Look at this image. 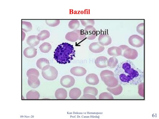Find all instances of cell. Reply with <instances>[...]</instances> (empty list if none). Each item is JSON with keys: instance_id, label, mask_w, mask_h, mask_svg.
Instances as JSON below:
<instances>
[{"instance_id": "6da1fadb", "label": "cell", "mask_w": 159, "mask_h": 119, "mask_svg": "<svg viewBox=\"0 0 159 119\" xmlns=\"http://www.w3.org/2000/svg\"><path fill=\"white\" fill-rule=\"evenodd\" d=\"M114 76L121 85H136L144 80V73L132 61L128 60L118 64Z\"/></svg>"}, {"instance_id": "7a4b0ae2", "label": "cell", "mask_w": 159, "mask_h": 119, "mask_svg": "<svg viewBox=\"0 0 159 119\" xmlns=\"http://www.w3.org/2000/svg\"><path fill=\"white\" fill-rule=\"evenodd\" d=\"M75 55V51L73 45L68 43L60 44L56 48L54 58L60 64L70 63L73 59Z\"/></svg>"}, {"instance_id": "3957f363", "label": "cell", "mask_w": 159, "mask_h": 119, "mask_svg": "<svg viewBox=\"0 0 159 119\" xmlns=\"http://www.w3.org/2000/svg\"><path fill=\"white\" fill-rule=\"evenodd\" d=\"M42 74L43 77L46 80L52 81L55 80L57 78L58 72L54 67L47 65L42 69Z\"/></svg>"}, {"instance_id": "277c9868", "label": "cell", "mask_w": 159, "mask_h": 119, "mask_svg": "<svg viewBox=\"0 0 159 119\" xmlns=\"http://www.w3.org/2000/svg\"><path fill=\"white\" fill-rule=\"evenodd\" d=\"M86 38L84 30H75L68 32L65 36V38L67 40L72 42L78 40H82Z\"/></svg>"}, {"instance_id": "5b68a950", "label": "cell", "mask_w": 159, "mask_h": 119, "mask_svg": "<svg viewBox=\"0 0 159 119\" xmlns=\"http://www.w3.org/2000/svg\"><path fill=\"white\" fill-rule=\"evenodd\" d=\"M128 41L131 46L135 47H140L144 45V39L137 34L132 35L129 38Z\"/></svg>"}, {"instance_id": "8992f818", "label": "cell", "mask_w": 159, "mask_h": 119, "mask_svg": "<svg viewBox=\"0 0 159 119\" xmlns=\"http://www.w3.org/2000/svg\"><path fill=\"white\" fill-rule=\"evenodd\" d=\"M101 80L109 88L116 87L118 85V81L115 76H109L105 77L101 79Z\"/></svg>"}, {"instance_id": "52a82bcc", "label": "cell", "mask_w": 159, "mask_h": 119, "mask_svg": "<svg viewBox=\"0 0 159 119\" xmlns=\"http://www.w3.org/2000/svg\"><path fill=\"white\" fill-rule=\"evenodd\" d=\"M75 83V79L71 76H65L61 79V85L66 88H70L73 86L74 85Z\"/></svg>"}, {"instance_id": "ba28073f", "label": "cell", "mask_w": 159, "mask_h": 119, "mask_svg": "<svg viewBox=\"0 0 159 119\" xmlns=\"http://www.w3.org/2000/svg\"><path fill=\"white\" fill-rule=\"evenodd\" d=\"M138 55L137 51L129 47L123 52L122 56L128 59L135 60L137 58Z\"/></svg>"}, {"instance_id": "9c48e42d", "label": "cell", "mask_w": 159, "mask_h": 119, "mask_svg": "<svg viewBox=\"0 0 159 119\" xmlns=\"http://www.w3.org/2000/svg\"><path fill=\"white\" fill-rule=\"evenodd\" d=\"M84 32L86 38L90 40L94 39L96 37V30L93 26H86Z\"/></svg>"}, {"instance_id": "30bf717a", "label": "cell", "mask_w": 159, "mask_h": 119, "mask_svg": "<svg viewBox=\"0 0 159 119\" xmlns=\"http://www.w3.org/2000/svg\"><path fill=\"white\" fill-rule=\"evenodd\" d=\"M89 50L92 52L98 54L103 51L105 48L99 42H95L91 43L89 46Z\"/></svg>"}, {"instance_id": "8fae6325", "label": "cell", "mask_w": 159, "mask_h": 119, "mask_svg": "<svg viewBox=\"0 0 159 119\" xmlns=\"http://www.w3.org/2000/svg\"><path fill=\"white\" fill-rule=\"evenodd\" d=\"M98 41L103 46H108L111 44L112 39L109 35L102 34L100 35Z\"/></svg>"}, {"instance_id": "7c38bea8", "label": "cell", "mask_w": 159, "mask_h": 119, "mask_svg": "<svg viewBox=\"0 0 159 119\" xmlns=\"http://www.w3.org/2000/svg\"><path fill=\"white\" fill-rule=\"evenodd\" d=\"M108 59L104 56H100L95 61V63L97 67L104 68L108 67Z\"/></svg>"}, {"instance_id": "4fadbf2b", "label": "cell", "mask_w": 159, "mask_h": 119, "mask_svg": "<svg viewBox=\"0 0 159 119\" xmlns=\"http://www.w3.org/2000/svg\"><path fill=\"white\" fill-rule=\"evenodd\" d=\"M86 81L88 84L92 85H96L99 83V78L96 74L91 73L86 77Z\"/></svg>"}, {"instance_id": "5bb4252c", "label": "cell", "mask_w": 159, "mask_h": 119, "mask_svg": "<svg viewBox=\"0 0 159 119\" xmlns=\"http://www.w3.org/2000/svg\"><path fill=\"white\" fill-rule=\"evenodd\" d=\"M37 50L34 47L30 46L25 48L23 54L26 58H34L37 54Z\"/></svg>"}, {"instance_id": "9a60e30c", "label": "cell", "mask_w": 159, "mask_h": 119, "mask_svg": "<svg viewBox=\"0 0 159 119\" xmlns=\"http://www.w3.org/2000/svg\"><path fill=\"white\" fill-rule=\"evenodd\" d=\"M70 72L75 76L81 77L85 75L87 73V70L82 67H76L71 69Z\"/></svg>"}, {"instance_id": "2e32d148", "label": "cell", "mask_w": 159, "mask_h": 119, "mask_svg": "<svg viewBox=\"0 0 159 119\" xmlns=\"http://www.w3.org/2000/svg\"><path fill=\"white\" fill-rule=\"evenodd\" d=\"M28 77V84L31 87L36 89L40 85V82L37 76L32 75Z\"/></svg>"}, {"instance_id": "e0dca14e", "label": "cell", "mask_w": 159, "mask_h": 119, "mask_svg": "<svg viewBox=\"0 0 159 119\" xmlns=\"http://www.w3.org/2000/svg\"><path fill=\"white\" fill-rule=\"evenodd\" d=\"M40 39L38 36H30L26 39V43L31 46L34 47L37 46L40 42Z\"/></svg>"}, {"instance_id": "ac0fdd59", "label": "cell", "mask_w": 159, "mask_h": 119, "mask_svg": "<svg viewBox=\"0 0 159 119\" xmlns=\"http://www.w3.org/2000/svg\"><path fill=\"white\" fill-rule=\"evenodd\" d=\"M55 95L57 99L64 100L67 97V92L63 89H59L56 90Z\"/></svg>"}, {"instance_id": "d6986e66", "label": "cell", "mask_w": 159, "mask_h": 119, "mask_svg": "<svg viewBox=\"0 0 159 119\" xmlns=\"http://www.w3.org/2000/svg\"><path fill=\"white\" fill-rule=\"evenodd\" d=\"M108 55L111 56H118L122 55V51L119 47L113 46L108 48Z\"/></svg>"}, {"instance_id": "ffe728a7", "label": "cell", "mask_w": 159, "mask_h": 119, "mask_svg": "<svg viewBox=\"0 0 159 119\" xmlns=\"http://www.w3.org/2000/svg\"><path fill=\"white\" fill-rule=\"evenodd\" d=\"M81 94L80 89L77 88H74L69 92V97L71 99L76 100L78 99Z\"/></svg>"}, {"instance_id": "44dd1931", "label": "cell", "mask_w": 159, "mask_h": 119, "mask_svg": "<svg viewBox=\"0 0 159 119\" xmlns=\"http://www.w3.org/2000/svg\"><path fill=\"white\" fill-rule=\"evenodd\" d=\"M40 97L39 93L36 90H32L29 91L26 94L27 100H38Z\"/></svg>"}, {"instance_id": "7402d4cb", "label": "cell", "mask_w": 159, "mask_h": 119, "mask_svg": "<svg viewBox=\"0 0 159 119\" xmlns=\"http://www.w3.org/2000/svg\"><path fill=\"white\" fill-rule=\"evenodd\" d=\"M107 89L111 93L116 96L120 94L123 91V87L120 85L113 88L108 87Z\"/></svg>"}, {"instance_id": "603a6c76", "label": "cell", "mask_w": 159, "mask_h": 119, "mask_svg": "<svg viewBox=\"0 0 159 119\" xmlns=\"http://www.w3.org/2000/svg\"><path fill=\"white\" fill-rule=\"evenodd\" d=\"M50 63L49 61L45 58L39 59L37 61L36 65L38 68L41 69H42L45 66L50 65Z\"/></svg>"}, {"instance_id": "cb8c5ba5", "label": "cell", "mask_w": 159, "mask_h": 119, "mask_svg": "<svg viewBox=\"0 0 159 119\" xmlns=\"http://www.w3.org/2000/svg\"><path fill=\"white\" fill-rule=\"evenodd\" d=\"M98 90L94 87H87L84 90V94H91L96 96L98 95Z\"/></svg>"}, {"instance_id": "d4e9b609", "label": "cell", "mask_w": 159, "mask_h": 119, "mask_svg": "<svg viewBox=\"0 0 159 119\" xmlns=\"http://www.w3.org/2000/svg\"><path fill=\"white\" fill-rule=\"evenodd\" d=\"M52 46L51 44L47 42H44L40 46L39 50L43 53H47L51 49Z\"/></svg>"}, {"instance_id": "484cf974", "label": "cell", "mask_w": 159, "mask_h": 119, "mask_svg": "<svg viewBox=\"0 0 159 119\" xmlns=\"http://www.w3.org/2000/svg\"><path fill=\"white\" fill-rule=\"evenodd\" d=\"M38 36L40 40L43 41L50 37V33L48 30H43L38 34Z\"/></svg>"}, {"instance_id": "4316f807", "label": "cell", "mask_w": 159, "mask_h": 119, "mask_svg": "<svg viewBox=\"0 0 159 119\" xmlns=\"http://www.w3.org/2000/svg\"><path fill=\"white\" fill-rule=\"evenodd\" d=\"M118 63V61L116 57H111L108 60V66L111 69L115 68Z\"/></svg>"}, {"instance_id": "83f0119b", "label": "cell", "mask_w": 159, "mask_h": 119, "mask_svg": "<svg viewBox=\"0 0 159 119\" xmlns=\"http://www.w3.org/2000/svg\"><path fill=\"white\" fill-rule=\"evenodd\" d=\"M32 29V25L29 22L22 21V30L27 32L30 31Z\"/></svg>"}, {"instance_id": "f1b7e54d", "label": "cell", "mask_w": 159, "mask_h": 119, "mask_svg": "<svg viewBox=\"0 0 159 119\" xmlns=\"http://www.w3.org/2000/svg\"><path fill=\"white\" fill-rule=\"evenodd\" d=\"M80 26L79 22L77 20H73L71 21L68 24L69 28L71 29L76 30Z\"/></svg>"}, {"instance_id": "f546056e", "label": "cell", "mask_w": 159, "mask_h": 119, "mask_svg": "<svg viewBox=\"0 0 159 119\" xmlns=\"http://www.w3.org/2000/svg\"><path fill=\"white\" fill-rule=\"evenodd\" d=\"M100 100H113L112 95L108 92H104L101 93L99 96Z\"/></svg>"}, {"instance_id": "4dcf8cb0", "label": "cell", "mask_w": 159, "mask_h": 119, "mask_svg": "<svg viewBox=\"0 0 159 119\" xmlns=\"http://www.w3.org/2000/svg\"><path fill=\"white\" fill-rule=\"evenodd\" d=\"M46 22L48 26L51 27H55L59 25L60 20H46Z\"/></svg>"}, {"instance_id": "1f68e13d", "label": "cell", "mask_w": 159, "mask_h": 119, "mask_svg": "<svg viewBox=\"0 0 159 119\" xmlns=\"http://www.w3.org/2000/svg\"><path fill=\"white\" fill-rule=\"evenodd\" d=\"M39 73L38 70L34 68L29 69L26 72V76L28 77L32 75L36 76L39 77Z\"/></svg>"}, {"instance_id": "d6a6232c", "label": "cell", "mask_w": 159, "mask_h": 119, "mask_svg": "<svg viewBox=\"0 0 159 119\" xmlns=\"http://www.w3.org/2000/svg\"><path fill=\"white\" fill-rule=\"evenodd\" d=\"M100 77L101 79L104 77L108 76H114V73L110 70H105L101 71L100 73Z\"/></svg>"}, {"instance_id": "836d02e7", "label": "cell", "mask_w": 159, "mask_h": 119, "mask_svg": "<svg viewBox=\"0 0 159 119\" xmlns=\"http://www.w3.org/2000/svg\"><path fill=\"white\" fill-rule=\"evenodd\" d=\"M80 21L82 25L86 27L89 26H93L95 23L94 20H81Z\"/></svg>"}, {"instance_id": "e575fe53", "label": "cell", "mask_w": 159, "mask_h": 119, "mask_svg": "<svg viewBox=\"0 0 159 119\" xmlns=\"http://www.w3.org/2000/svg\"><path fill=\"white\" fill-rule=\"evenodd\" d=\"M137 31L140 34L144 35V24L142 23L139 24L137 26L136 28Z\"/></svg>"}, {"instance_id": "d590c367", "label": "cell", "mask_w": 159, "mask_h": 119, "mask_svg": "<svg viewBox=\"0 0 159 119\" xmlns=\"http://www.w3.org/2000/svg\"><path fill=\"white\" fill-rule=\"evenodd\" d=\"M138 93L140 96L144 97V83H140L138 86Z\"/></svg>"}, {"instance_id": "8d00e7d4", "label": "cell", "mask_w": 159, "mask_h": 119, "mask_svg": "<svg viewBox=\"0 0 159 119\" xmlns=\"http://www.w3.org/2000/svg\"><path fill=\"white\" fill-rule=\"evenodd\" d=\"M82 100H96V96L94 95L87 94H84L80 98Z\"/></svg>"}]
</instances>
